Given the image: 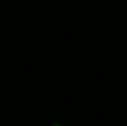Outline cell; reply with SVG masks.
I'll use <instances>...</instances> for the list:
<instances>
[{
	"instance_id": "1",
	"label": "cell",
	"mask_w": 127,
	"mask_h": 126,
	"mask_svg": "<svg viewBox=\"0 0 127 126\" xmlns=\"http://www.w3.org/2000/svg\"><path fill=\"white\" fill-rule=\"evenodd\" d=\"M53 126H62V125H59V123H57V125H53Z\"/></svg>"
}]
</instances>
